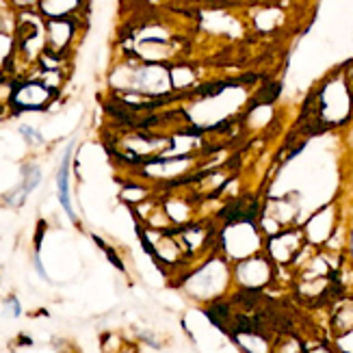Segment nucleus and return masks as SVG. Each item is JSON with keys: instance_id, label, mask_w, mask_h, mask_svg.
<instances>
[{"instance_id": "6", "label": "nucleus", "mask_w": 353, "mask_h": 353, "mask_svg": "<svg viewBox=\"0 0 353 353\" xmlns=\"http://www.w3.org/2000/svg\"><path fill=\"white\" fill-rule=\"evenodd\" d=\"M48 48L52 52H61L67 44H70V39L74 35V26L70 20H65V18H57V20H52L48 24Z\"/></svg>"}, {"instance_id": "2", "label": "nucleus", "mask_w": 353, "mask_h": 353, "mask_svg": "<svg viewBox=\"0 0 353 353\" xmlns=\"http://www.w3.org/2000/svg\"><path fill=\"white\" fill-rule=\"evenodd\" d=\"M232 278L241 287V291L258 293L273 280V263H271L269 256H263V254L247 256L243 258V260H236L232 269Z\"/></svg>"}, {"instance_id": "1", "label": "nucleus", "mask_w": 353, "mask_h": 353, "mask_svg": "<svg viewBox=\"0 0 353 353\" xmlns=\"http://www.w3.org/2000/svg\"><path fill=\"white\" fill-rule=\"evenodd\" d=\"M317 115L321 121L328 124H343L349 119L351 106H353V93L349 89V80H328L325 87L321 89V96L317 100Z\"/></svg>"}, {"instance_id": "3", "label": "nucleus", "mask_w": 353, "mask_h": 353, "mask_svg": "<svg viewBox=\"0 0 353 353\" xmlns=\"http://www.w3.org/2000/svg\"><path fill=\"white\" fill-rule=\"evenodd\" d=\"M306 245V234L300 230H282L278 234H271L267 241V256L271 263L289 265L293 263Z\"/></svg>"}, {"instance_id": "5", "label": "nucleus", "mask_w": 353, "mask_h": 353, "mask_svg": "<svg viewBox=\"0 0 353 353\" xmlns=\"http://www.w3.org/2000/svg\"><path fill=\"white\" fill-rule=\"evenodd\" d=\"M70 158H72V145L65 150V156L61 160V167L57 173V191H59V202L63 210L70 215V219L76 221V215L72 208V199H70Z\"/></svg>"}, {"instance_id": "9", "label": "nucleus", "mask_w": 353, "mask_h": 353, "mask_svg": "<svg viewBox=\"0 0 353 353\" xmlns=\"http://www.w3.org/2000/svg\"><path fill=\"white\" fill-rule=\"evenodd\" d=\"M271 353H306V347H302V343L293 336H284L282 341L273 343V349Z\"/></svg>"}, {"instance_id": "10", "label": "nucleus", "mask_w": 353, "mask_h": 353, "mask_svg": "<svg viewBox=\"0 0 353 353\" xmlns=\"http://www.w3.org/2000/svg\"><path fill=\"white\" fill-rule=\"evenodd\" d=\"M93 241H96V243H98V245H100V247L104 249V254H106V258H108V260H111V263H113V265H115V267H117L119 271H124V263H121V260H119V256H117V254H115V252H113L111 247H108V245H106V243H104L102 239H98V236H93Z\"/></svg>"}, {"instance_id": "14", "label": "nucleus", "mask_w": 353, "mask_h": 353, "mask_svg": "<svg viewBox=\"0 0 353 353\" xmlns=\"http://www.w3.org/2000/svg\"><path fill=\"white\" fill-rule=\"evenodd\" d=\"M13 3L20 5V7H29V5H33V3H35V0H13Z\"/></svg>"}, {"instance_id": "8", "label": "nucleus", "mask_w": 353, "mask_h": 353, "mask_svg": "<svg viewBox=\"0 0 353 353\" xmlns=\"http://www.w3.org/2000/svg\"><path fill=\"white\" fill-rule=\"evenodd\" d=\"M80 5V0H39V7L50 18H65L70 16L72 11H76Z\"/></svg>"}, {"instance_id": "7", "label": "nucleus", "mask_w": 353, "mask_h": 353, "mask_svg": "<svg viewBox=\"0 0 353 353\" xmlns=\"http://www.w3.org/2000/svg\"><path fill=\"white\" fill-rule=\"evenodd\" d=\"M332 330L336 336H341L349 330H353V300L347 297L338 304L332 312Z\"/></svg>"}, {"instance_id": "11", "label": "nucleus", "mask_w": 353, "mask_h": 353, "mask_svg": "<svg viewBox=\"0 0 353 353\" xmlns=\"http://www.w3.org/2000/svg\"><path fill=\"white\" fill-rule=\"evenodd\" d=\"M20 132L24 134V139H26V141H31V143H33V141H44V139H42V134H37V132H35L33 128H29V126H22V128H20Z\"/></svg>"}, {"instance_id": "12", "label": "nucleus", "mask_w": 353, "mask_h": 353, "mask_svg": "<svg viewBox=\"0 0 353 353\" xmlns=\"http://www.w3.org/2000/svg\"><path fill=\"white\" fill-rule=\"evenodd\" d=\"M7 304H9V308H11V315H13V317H20V315H22L20 302L16 300V297H9V300H7Z\"/></svg>"}, {"instance_id": "4", "label": "nucleus", "mask_w": 353, "mask_h": 353, "mask_svg": "<svg viewBox=\"0 0 353 353\" xmlns=\"http://www.w3.org/2000/svg\"><path fill=\"white\" fill-rule=\"evenodd\" d=\"M11 100L20 108H42L50 100V89L42 83H24L16 89Z\"/></svg>"}, {"instance_id": "13", "label": "nucleus", "mask_w": 353, "mask_h": 353, "mask_svg": "<svg viewBox=\"0 0 353 353\" xmlns=\"http://www.w3.org/2000/svg\"><path fill=\"white\" fill-rule=\"evenodd\" d=\"M306 353H334L328 345H315V347H308Z\"/></svg>"}]
</instances>
